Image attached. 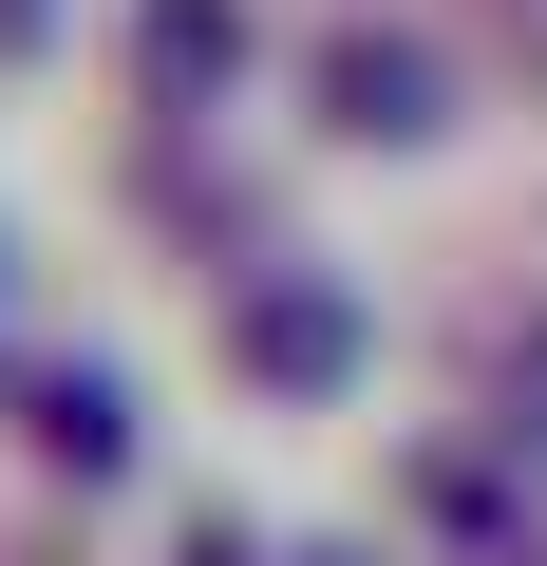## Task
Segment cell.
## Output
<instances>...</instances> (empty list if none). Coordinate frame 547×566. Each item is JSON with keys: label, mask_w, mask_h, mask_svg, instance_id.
Returning <instances> with one entry per match:
<instances>
[{"label": "cell", "mask_w": 547, "mask_h": 566, "mask_svg": "<svg viewBox=\"0 0 547 566\" xmlns=\"http://www.w3.org/2000/svg\"><path fill=\"white\" fill-rule=\"evenodd\" d=\"M245 378H284V397L359 378V303H340V283H264V303H245Z\"/></svg>", "instance_id": "6da1fadb"}, {"label": "cell", "mask_w": 547, "mask_h": 566, "mask_svg": "<svg viewBox=\"0 0 547 566\" xmlns=\"http://www.w3.org/2000/svg\"><path fill=\"white\" fill-rule=\"evenodd\" d=\"M322 95H340V133H434V95H453V76H434L415 39H340V57H322Z\"/></svg>", "instance_id": "7a4b0ae2"}, {"label": "cell", "mask_w": 547, "mask_h": 566, "mask_svg": "<svg viewBox=\"0 0 547 566\" xmlns=\"http://www.w3.org/2000/svg\"><path fill=\"white\" fill-rule=\"evenodd\" d=\"M227 57H245L227 0H151V76H227Z\"/></svg>", "instance_id": "3957f363"}, {"label": "cell", "mask_w": 547, "mask_h": 566, "mask_svg": "<svg viewBox=\"0 0 547 566\" xmlns=\"http://www.w3.org/2000/svg\"><path fill=\"white\" fill-rule=\"evenodd\" d=\"M509 397H528V434H547V322H528V378H509Z\"/></svg>", "instance_id": "277c9868"}, {"label": "cell", "mask_w": 547, "mask_h": 566, "mask_svg": "<svg viewBox=\"0 0 547 566\" xmlns=\"http://www.w3.org/2000/svg\"><path fill=\"white\" fill-rule=\"evenodd\" d=\"M322 566H340V547H322Z\"/></svg>", "instance_id": "5b68a950"}]
</instances>
